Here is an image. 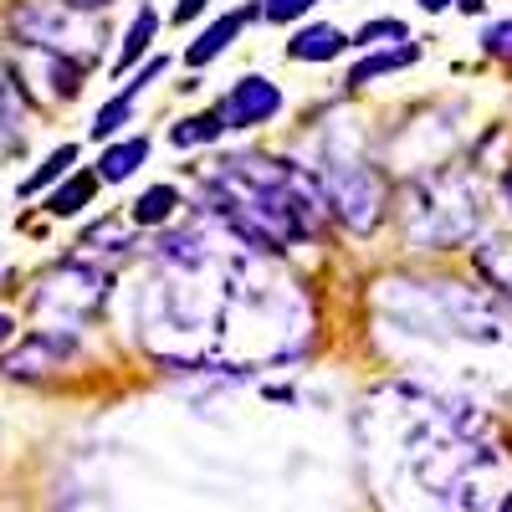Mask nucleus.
<instances>
[{"instance_id":"5","label":"nucleus","mask_w":512,"mask_h":512,"mask_svg":"<svg viewBox=\"0 0 512 512\" xmlns=\"http://www.w3.org/2000/svg\"><path fill=\"white\" fill-rule=\"evenodd\" d=\"M282 88L277 82H267L262 72H246V77H236V88L226 93V103H221V118H226V128H262V123H272L277 113H282Z\"/></svg>"},{"instance_id":"16","label":"nucleus","mask_w":512,"mask_h":512,"mask_svg":"<svg viewBox=\"0 0 512 512\" xmlns=\"http://www.w3.org/2000/svg\"><path fill=\"white\" fill-rule=\"evenodd\" d=\"M221 134H226V118H221V108H205V113L180 118L175 128H169V144H175V149H200V144H216Z\"/></svg>"},{"instance_id":"24","label":"nucleus","mask_w":512,"mask_h":512,"mask_svg":"<svg viewBox=\"0 0 512 512\" xmlns=\"http://www.w3.org/2000/svg\"><path fill=\"white\" fill-rule=\"evenodd\" d=\"M205 6H210V0H180V6H175V21H195Z\"/></svg>"},{"instance_id":"22","label":"nucleus","mask_w":512,"mask_h":512,"mask_svg":"<svg viewBox=\"0 0 512 512\" xmlns=\"http://www.w3.org/2000/svg\"><path fill=\"white\" fill-rule=\"evenodd\" d=\"M482 52H487V57H507V62H512V21H492V26L482 31Z\"/></svg>"},{"instance_id":"17","label":"nucleus","mask_w":512,"mask_h":512,"mask_svg":"<svg viewBox=\"0 0 512 512\" xmlns=\"http://www.w3.org/2000/svg\"><path fill=\"white\" fill-rule=\"evenodd\" d=\"M477 267H482V277L492 282V292H502V297H512V241H482L477 246Z\"/></svg>"},{"instance_id":"12","label":"nucleus","mask_w":512,"mask_h":512,"mask_svg":"<svg viewBox=\"0 0 512 512\" xmlns=\"http://www.w3.org/2000/svg\"><path fill=\"white\" fill-rule=\"evenodd\" d=\"M134 246V226H128L123 216H103V221H93L88 231L77 236V256H118V251H128Z\"/></svg>"},{"instance_id":"25","label":"nucleus","mask_w":512,"mask_h":512,"mask_svg":"<svg viewBox=\"0 0 512 512\" xmlns=\"http://www.w3.org/2000/svg\"><path fill=\"white\" fill-rule=\"evenodd\" d=\"M415 6H420L425 16H441V11H451V0H415Z\"/></svg>"},{"instance_id":"13","label":"nucleus","mask_w":512,"mask_h":512,"mask_svg":"<svg viewBox=\"0 0 512 512\" xmlns=\"http://www.w3.org/2000/svg\"><path fill=\"white\" fill-rule=\"evenodd\" d=\"M410 62H420V47H415V41H400V47L369 52V57L349 72V88H369L374 77H390V72H400V67H410Z\"/></svg>"},{"instance_id":"6","label":"nucleus","mask_w":512,"mask_h":512,"mask_svg":"<svg viewBox=\"0 0 512 512\" xmlns=\"http://www.w3.org/2000/svg\"><path fill=\"white\" fill-rule=\"evenodd\" d=\"M67 354H72V333L47 328V333H31L16 354L0 359V369H6L11 379H41V374H52Z\"/></svg>"},{"instance_id":"18","label":"nucleus","mask_w":512,"mask_h":512,"mask_svg":"<svg viewBox=\"0 0 512 512\" xmlns=\"http://www.w3.org/2000/svg\"><path fill=\"white\" fill-rule=\"evenodd\" d=\"M72 164H77V149H72V144H62L57 154H47V159H41V169H36V175H26V180H21V195H36V190H47L52 180H62V175H67Z\"/></svg>"},{"instance_id":"3","label":"nucleus","mask_w":512,"mask_h":512,"mask_svg":"<svg viewBox=\"0 0 512 512\" xmlns=\"http://www.w3.org/2000/svg\"><path fill=\"white\" fill-rule=\"evenodd\" d=\"M477 221H482V210H477V190L466 175L436 169V175L415 180V210L405 216V226L425 246H456L477 231Z\"/></svg>"},{"instance_id":"20","label":"nucleus","mask_w":512,"mask_h":512,"mask_svg":"<svg viewBox=\"0 0 512 512\" xmlns=\"http://www.w3.org/2000/svg\"><path fill=\"white\" fill-rule=\"evenodd\" d=\"M134 98H139L134 88H123V93H118V98H113V103H108V108L93 118V139H113L118 128L128 123V113H134Z\"/></svg>"},{"instance_id":"10","label":"nucleus","mask_w":512,"mask_h":512,"mask_svg":"<svg viewBox=\"0 0 512 512\" xmlns=\"http://www.w3.org/2000/svg\"><path fill=\"white\" fill-rule=\"evenodd\" d=\"M144 159H149V139H144V134H134V139H123V144L103 149V159H98V180H103V185H123V180H134L139 169H144Z\"/></svg>"},{"instance_id":"28","label":"nucleus","mask_w":512,"mask_h":512,"mask_svg":"<svg viewBox=\"0 0 512 512\" xmlns=\"http://www.w3.org/2000/svg\"><path fill=\"white\" fill-rule=\"evenodd\" d=\"M502 512H512V492H507V502H502Z\"/></svg>"},{"instance_id":"7","label":"nucleus","mask_w":512,"mask_h":512,"mask_svg":"<svg viewBox=\"0 0 512 512\" xmlns=\"http://www.w3.org/2000/svg\"><path fill=\"white\" fill-rule=\"evenodd\" d=\"M16 36L26 47H41V52H67L72 36H67V11L47 6V0H36V6H21L16 11Z\"/></svg>"},{"instance_id":"26","label":"nucleus","mask_w":512,"mask_h":512,"mask_svg":"<svg viewBox=\"0 0 512 512\" xmlns=\"http://www.w3.org/2000/svg\"><path fill=\"white\" fill-rule=\"evenodd\" d=\"M456 6H461V11H466V16H482V11H487V6H492V0H456Z\"/></svg>"},{"instance_id":"14","label":"nucleus","mask_w":512,"mask_h":512,"mask_svg":"<svg viewBox=\"0 0 512 512\" xmlns=\"http://www.w3.org/2000/svg\"><path fill=\"white\" fill-rule=\"evenodd\" d=\"M175 210H180V190L175 185H149L134 210H128V226H164V221H175Z\"/></svg>"},{"instance_id":"2","label":"nucleus","mask_w":512,"mask_h":512,"mask_svg":"<svg viewBox=\"0 0 512 512\" xmlns=\"http://www.w3.org/2000/svg\"><path fill=\"white\" fill-rule=\"evenodd\" d=\"M323 200L349 231L369 236L384 221L390 185H384V169L359 149H323Z\"/></svg>"},{"instance_id":"1","label":"nucleus","mask_w":512,"mask_h":512,"mask_svg":"<svg viewBox=\"0 0 512 512\" xmlns=\"http://www.w3.org/2000/svg\"><path fill=\"white\" fill-rule=\"evenodd\" d=\"M139 333L154 359L180 369L282 364L308 338V303L272 251L200 216L159 236L139 292Z\"/></svg>"},{"instance_id":"19","label":"nucleus","mask_w":512,"mask_h":512,"mask_svg":"<svg viewBox=\"0 0 512 512\" xmlns=\"http://www.w3.org/2000/svg\"><path fill=\"white\" fill-rule=\"evenodd\" d=\"M400 41H410V26L405 21H364L359 26V36L349 41V47H400Z\"/></svg>"},{"instance_id":"9","label":"nucleus","mask_w":512,"mask_h":512,"mask_svg":"<svg viewBox=\"0 0 512 512\" xmlns=\"http://www.w3.org/2000/svg\"><path fill=\"white\" fill-rule=\"evenodd\" d=\"M344 47H349V36L338 26H328V21H318V26H303L287 41V57L292 62H333Z\"/></svg>"},{"instance_id":"21","label":"nucleus","mask_w":512,"mask_h":512,"mask_svg":"<svg viewBox=\"0 0 512 512\" xmlns=\"http://www.w3.org/2000/svg\"><path fill=\"white\" fill-rule=\"evenodd\" d=\"M313 6H318V0H262V16L277 21V26H287V21H303Z\"/></svg>"},{"instance_id":"11","label":"nucleus","mask_w":512,"mask_h":512,"mask_svg":"<svg viewBox=\"0 0 512 512\" xmlns=\"http://www.w3.org/2000/svg\"><path fill=\"white\" fill-rule=\"evenodd\" d=\"M98 169H67V180L47 195V210L52 216H77V210H88L93 195H98Z\"/></svg>"},{"instance_id":"15","label":"nucleus","mask_w":512,"mask_h":512,"mask_svg":"<svg viewBox=\"0 0 512 512\" xmlns=\"http://www.w3.org/2000/svg\"><path fill=\"white\" fill-rule=\"evenodd\" d=\"M154 31H159V11H154V6H139L134 26H128V31H123V41H118V62H113V72H118V77H123L128 67H134V62L149 52Z\"/></svg>"},{"instance_id":"27","label":"nucleus","mask_w":512,"mask_h":512,"mask_svg":"<svg viewBox=\"0 0 512 512\" xmlns=\"http://www.w3.org/2000/svg\"><path fill=\"white\" fill-rule=\"evenodd\" d=\"M11 333H16V323H11V313H0V344H11Z\"/></svg>"},{"instance_id":"8","label":"nucleus","mask_w":512,"mask_h":512,"mask_svg":"<svg viewBox=\"0 0 512 512\" xmlns=\"http://www.w3.org/2000/svg\"><path fill=\"white\" fill-rule=\"evenodd\" d=\"M256 16H262V6H246V11L221 16L216 26H205V31L190 41V47H185V62H190V67H210V62H216V57L231 47V41L241 36V26H246V21H256Z\"/></svg>"},{"instance_id":"23","label":"nucleus","mask_w":512,"mask_h":512,"mask_svg":"<svg viewBox=\"0 0 512 512\" xmlns=\"http://www.w3.org/2000/svg\"><path fill=\"white\" fill-rule=\"evenodd\" d=\"M57 6H62V11H108L113 0H57Z\"/></svg>"},{"instance_id":"4","label":"nucleus","mask_w":512,"mask_h":512,"mask_svg":"<svg viewBox=\"0 0 512 512\" xmlns=\"http://www.w3.org/2000/svg\"><path fill=\"white\" fill-rule=\"evenodd\" d=\"M108 287H113V277L93 262V256H72V262H62V267H52L47 277H41L31 308L47 313V318H62V323L72 328V323H82V318L98 313V303L108 297Z\"/></svg>"}]
</instances>
